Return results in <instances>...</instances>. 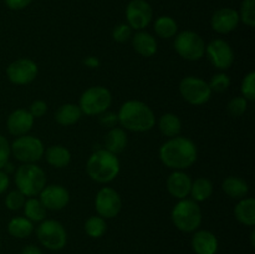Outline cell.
<instances>
[{"label": "cell", "mask_w": 255, "mask_h": 254, "mask_svg": "<svg viewBox=\"0 0 255 254\" xmlns=\"http://www.w3.org/2000/svg\"><path fill=\"white\" fill-rule=\"evenodd\" d=\"M112 102V95L106 87L92 86L84 91L80 97L79 107L82 114L87 116H96L107 111Z\"/></svg>", "instance_id": "8992f818"}, {"label": "cell", "mask_w": 255, "mask_h": 254, "mask_svg": "<svg viewBox=\"0 0 255 254\" xmlns=\"http://www.w3.org/2000/svg\"><path fill=\"white\" fill-rule=\"evenodd\" d=\"M25 201L26 199H25L24 194L19 189H16V191H11L7 194L6 198H5V206L10 211H19L20 208L24 207Z\"/></svg>", "instance_id": "e575fe53"}, {"label": "cell", "mask_w": 255, "mask_h": 254, "mask_svg": "<svg viewBox=\"0 0 255 254\" xmlns=\"http://www.w3.org/2000/svg\"><path fill=\"white\" fill-rule=\"evenodd\" d=\"M212 193H213V184L208 178L199 177L196 181L192 182L189 194L192 196V199L196 201L197 203L208 199L212 196Z\"/></svg>", "instance_id": "83f0119b"}, {"label": "cell", "mask_w": 255, "mask_h": 254, "mask_svg": "<svg viewBox=\"0 0 255 254\" xmlns=\"http://www.w3.org/2000/svg\"><path fill=\"white\" fill-rule=\"evenodd\" d=\"M153 10L146 0H131L126 7V20L132 30L146 29L152 21Z\"/></svg>", "instance_id": "7c38bea8"}, {"label": "cell", "mask_w": 255, "mask_h": 254, "mask_svg": "<svg viewBox=\"0 0 255 254\" xmlns=\"http://www.w3.org/2000/svg\"><path fill=\"white\" fill-rule=\"evenodd\" d=\"M34 231V224L26 217H15L7 224V232L15 238H26Z\"/></svg>", "instance_id": "4316f807"}, {"label": "cell", "mask_w": 255, "mask_h": 254, "mask_svg": "<svg viewBox=\"0 0 255 254\" xmlns=\"http://www.w3.org/2000/svg\"><path fill=\"white\" fill-rule=\"evenodd\" d=\"M107 224L102 217L92 216L85 222V231L91 238H100L106 232Z\"/></svg>", "instance_id": "4dcf8cb0"}, {"label": "cell", "mask_w": 255, "mask_h": 254, "mask_svg": "<svg viewBox=\"0 0 255 254\" xmlns=\"http://www.w3.org/2000/svg\"><path fill=\"white\" fill-rule=\"evenodd\" d=\"M120 161L116 154L107 149H97L87 159L86 173L97 183H109L120 173Z\"/></svg>", "instance_id": "3957f363"}, {"label": "cell", "mask_w": 255, "mask_h": 254, "mask_svg": "<svg viewBox=\"0 0 255 254\" xmlns=\"http://www.w3.org/2000/svg\"><path fill=\"white\" fill-rule=\"evenodd\" d=\"M167 191L169 192L172 197L178 199L187 198V196L191 192L192 179L186 172L183 171H174L173 173L169 174L167 178Z\"/></svg>", "instance_id": "ac0fdd59"}, {"label": "cell", "mask_w": 255, "mask_h": 254, "mask_svg": "<svg viewBox=\"0 0 255 254\" xmlns=\"http://www.w3.org/2000/svg\"><path fill=\"white\" fill-rule=\"evenodd\" d=\"M40 243L50 251H60L66 246L67 234L64 226L54 219H44L36 229Z\"/></svg>", "instance_id": "9c48e42d"}, {"label": "cell", "mask_w": 255, "mask_h": 254, "mask_svg": "<svg viewBox=\"0 0 255 254\" xmlns=\"http://www.w3.org/2000/svg\"><path fill=\"white\" fill-rule=\"evenodd\" d=\"M46 111H47V105L46 102L42 101V100H36V101L32 102L29 110V112L31 114V116L34 117V119L42 117L45 114H46Z\"/></svg>", "instance_id": "f35d334b"}, {"label": "cell", "mask_w": 255, "mask_h": 254, "mask_svg": "<svg viewBox=\"0 0 255 254\" xmlns=\"http://www.w3.org/2000/svg\"><path fill=\"white\" fill-rule=\"evenodd\" d=\"M112 37L117 42H126L132 37V29L128 24L122 22V24L116 25L112 30Z\"/></svg>", "instance_id": "8d00e7d4"}, {"label": "cell", "mask_w": 255, "mask_h": 254, "mask_svg": "<svg viewBox=\"0 0 255 254\" xmlns=\"http://www.w3.org/2000/svg\"><path fill=\"white\" fill-rule=\"evenodd\" d=\"M247 107H248V101L243 96H238L232 99L227 105V111L231 116L239 117L246 114Z\"/></svg>", "instance_id": "836d02e7"}, {"label": "cell", "mask_w": 255, "mask_h": 254, "mask_svg": "<svg viewBox=\"0 0 255 254\" xmlns=\"http://www.w3.org/2000/svg\"><path fill=\"white\" fill-rule=\"evenodd\" d=\"M234 216L239 223L244 226L253 227L255 224V199L243 198L239 199L238 204L234 208Z\"/></svg>", "instance_id": "7402d4cb"}, {"label": "cell", "mask_w": 255, "mask_h": 254, "mask_svg": "<svg viewBox=\"0 0 255 254\" xmlns=\"http://www.w3.org/2000/svg\"><path fill=\"white\" fill-rule=\"evenodd\" d=\"M9 176H7V173H5L4 171H1L0 169V194L4 193L5 191L7 189V187H9Z\"/></svg>", "instance_id": "b9f144b4"}, {"label": "cell", "mask_w": 255, "mask_h": 254, "mask_svg": "<svg viewBox=\"0 0 255 254\" xmlns=\"http://www.w3.org/2000/svg\"><path fill=\"white\" fill-rule=\"evenodd\" d=\"M70 201V193L65 187L60 184L45 186L40 192V202L50 211H61Z\"/></svg>", "instance_id": "9a60e30c"}, {"label": "cell", "mask_w": 255, "mask_h": 254, "mask_svg": "<svg viewBox=\"0 0 255 254\" xmlns=\"http://www.w3.org/2000/svg\"><path fill=\"white\" fill-rule=\"evenodd\" d=\"M206 54L214 67L228 70L234 62V52L231 45L222 39H216L206 46Z\"/></svg>", "instance_id": "5bb4252c"}, {"label": "cell", "mask_w": 255, "mask_h": 254, "mask_svg": "<svg viewBox=\"0 0 255 254\" xmlns=\"http://www.w3.org/2000/svg\"><path fill=\"white\" fill-rule=\"evenodd\" d=\"M192 248L196 254H216L218 251V239L212 232L198 231L192 238Z\"/></svg>", "instance_id": "d6986e66"}, {"label": "cell", "mask_w": 255, "mask_h": 254, "mask_svg": "<svg viewBox=\"0 0 255 254\" xmlns=\"http://www.w3.org/2000/svg\"><path fill=\"white\" fill-rule=\"evenodd\" d=\"M10 151L17 161L24 163H35L44 157L45 147L41 139L37 137L24 134L12 142Z\"/></svg>", "instance_id": "ba28073f"}, {"label": "cell", "mask_w": 255, "mask_h": 254, "mask_svg": "<svg viewBox=\"0 0 255 254\" xmlns=\"http://www.w3.org/2000/svg\"><path fill=\"white\" fill-rule=\"evenodd\" d=\"M44 154L46 157L47 163L55 168H64V167L69 166L70 161H71V153L69 149L60 144L50 146Z\"/></svg>", "instance_id": "cb8c5ba5"}, {"label": "cell", "mask_w": 255, "mask_h": 254, "mask_svg": "<svg viewBox=\"0 0 255 254\" xmlns=\"http://www.w3.org/2000/svg\"><path fill=\"white\" fill-rule=\"evenodd\" d=\"M100 121H101V124L106 125V126H110V127H114V125L117 122V115L115 114H106L104 115V116L100 119Z\"/></svg>", "instance_id": "60d3db41"}, {"label": "cell", "mask_w": 255, "mask_h": 254, "mask_svg": "<svg viewBox=\"0 0 255 254\" xmlns=\"http://www.w3.org/2000/svg\"><path fill=\"white\" fill-rule=\"evenodd\" d=\"M177 54L188 61H198L206 54V42L197 32L186 30L179 32L174 40Z\"/></svg>", "instance_id": "52a82bcc"}, {"label": "cell", "mask_w": 255, "mask_h": 254, "mask_svg": "<svg viewBox=\"0 0 255 254\" xmlns=\"http://www.w3.org/2000/svg\"><path fill=\"white\" fill-rule=\"evenodd\" d=\"M31 1L32 0H4L5 5H6L10 10H15V11L27 7L31 4Z\"/></svg>", "instance_id": "ab89813d"}, {"label": "cell", "mask_w": 255, "mask_h": 254, "mask_svg": "<svg viewBox=\"0 0 255 254\" xmlns=\"http://www.w3.org/2000/svg\"><path fill=\"white\" fill-rule=\"evenodd\" d=\"M208 85L211 87L212 92H224L231 86V79H229L228 75L221 72V74L214 75L211 81L208 82Z\"/></svg>", "instance_id": "d590c367"}, {"label": "cell", "mask_w": 255, "mask_h": 254, "mask_svg": "<svg viewBox=\"0 0 255 254\" xmlns=\"http://www.w3.org/2000/svg\"><path fill=\"white\" fill-rule=\"evenodd\" d=\"M153 29L157 36H159L161 39H171V37L176 36L177 31H178V25L173 17L159 16L154 21Z\"/></svg>", "instance_id": "f1b7e54d"}, {"label": "cell", "mask_w": 255, "mask_h": 254, "mask_svg": "<svg viewBox=\"0 0 255 254\" xmlns=\"http://www.w3.org/2000/svg\"><path fill=\"white\" fill-rule=\"evenodd\" d=\"M239 14L232 7H222L213 14L211 20L212 29L218 34H229L238 27Z\"/></svg>", "instance_id": "2e32d148"}, {"label": "cell", "mask_w": 255, "mask_h": 254, "mask_svg": "<svg viewBox=\"0 0 255 254\" xmlns=\"http://www.w3.org/2000/svg\"><path fill=\"white\" fill-rule=\"evenodd\" d=\"M15 184L25 197H35L46 186V174L34 163H25L16 169Z\"/></svg>", "instance_id": "277c9868"}, {"label": "cell", "mask_w": 255, "mask_h": 254, "mask_svg": "<svg viewBox=\"0 0 255 254\" xmlns=\"http://www.w3.org/2000/svg\"><path fill=\"white\" fill-rule=\"evenodd\" d=\"M24 213L29 221L31 222H42L46 218V208L44 207V204L40 202V199L31 198L26 199L24 203Z\"/></svg>", "instance_id": "f546056e"}, {"label": "cell", "mask_w": 255, "mask_h": 254, "mask_svg": "<svg viewBox=\"0 0 255 254\" xmlns=\"http://www.w3.org/2000/svg\"><path fill=\"white\" fill-rule=\"evenodd\" d=\"M239 19L249 27L255 25V0H243L241 5Z\"/></svg>", "instance_id": "1f68e13d"}, {"label": "cell", "mask_w": 255, "mask_h": 254, "mask_svg": "<svg viewBox=\"0 0 255 254\" xmlns=\"http://www.w3.org/2000/svg\"><path fill=\"white\" fill-rule=\"evenodd\" d=\"M10 154H11V151H10L9 142L4 136L0 134V169L6 166Z\"/></svg>", "instance_id": "74e56055"}, {"label": "cell", "mask_w": 255, "mask_h": 254, "mask_svg": "<svg viewBox=\"0 0 255 254\" xmlns=\"http://www.w3.org/2000/svg\"><path fill=\"white\" fill-rule=\"evenodd\" d=\"M117 121L132 132H147L156 124V117L148 105L137 100L126 101L120 107Z\"/></svg>", "instance_id": "7a4b0ae2"}, {"label": "cell", "mask_w": 255, "mask_h": 254, "mask_svg": "<svg viewBox=\"0 0 255 254\" xmlns=\"http://www.w3.org/2000/svg\"><path fill=\"white\" fill-rule=\"evenodd\" d=\"M162 163L174 171H183L196 163L198 158L196 143L187 137H173L159 148Z\"/></svg>", "instance_id": "6da1fadb"}, {"label": "cell", "mask_w": 255, "mask_h": 254, "mask_svg": "<svg viewBox=\"0 0 255 254\" xmlns=\"http://www.w3.org/2000/svg\"><path fill=\"white\" fill-rule=\"evenodd\" d=\"M39 74V67L32 60L17 59L12 61L6 69V76L14 85H27L34 81Z\"/></svg>", "instance_id": "4fadbf2b"}, {"label": "cell", "mask_w": 255, "mask_h": 254, "mask_svg": "<svg viewBox=\"0 0 255 254\" xmlns=\"http://www.w3.org/2000/svg\"><path fill=\"white\" fill-rule=\"evenodd\" d=\"M179 92L184 101L194 106L204 105L212 96V90L208 82L196 76L184 77L179 84Z\"/></svg>", "instance_id": "30bf717a"}, {"label": "cell", "mask_w": 255, "mask_h": 254, "mask_svg": "<svg viewBox=\"0 0 255 254\" xmlns=\"http://www.w3.org/2000/svg\"><path fill=\"white\" fill-rule=\"evenodd\" d=\"M242 95L247 101H254L255 100V72L251 71L244 76L242 81Z\"/></svg>", "instance_id": "d6a6232c"}, {"label": "cell", "mask_w": 255, "mask_h": 254, "mask_svg": "<svg viewBox=\"0 0 255 254\" xmlns=\"http://www.w3.org/2000/svg\"><path fill=\"white\" fill-rule=\"evenodd\" d=\"M34 125V117L29 112V110L17 109L9 115L6 120L7 131L12 136H24L32 128Z\"/></svg>", "instance_id": "e0dca14e"}, {"label": "cell", "mask_w": 255, "mask_h": 254, "mask_svg": "<svg viewBox=\"0 0 255 254\" xmlns=\"http://www.w3.org/2000/svg\"><path fill=\"white\" fill-rule=\"evenodd\" d=\"M82 116V111L79 105L65 104L55 112V121L61 126H71L75 125Z\"/></svg>", "instance_id": "603a6c76"}, {"label": "cell", "mask_w": 255, "mask_h": 254, "mask_svg": "<svg viewBox=\"0 0 255 254\" xmlns=\"http://www.w3.org/2000/svg\"><path fill=\"white\" fill-rule=\"evenodd\" d=\"M172 222L182 232L191 233L198 229L202 223V211L193 199H179L172 209Z\"/></svg>", "instance_id": "5b68a950"}, {"label": "cell", "mask_w": 255, "mask_h": 254, "mask_svg": "<svg viewBox=\"0 0 255 254\" xmlns=\"http://www.w3.org/2000/svg\"><path fill=\"white\" fill-rule=\"evenodd\" d=\"M222 188L227 196L234 199H243L249 193L248 183L244 179L234 176L227 177L222 183Z\"/></svg>", "instance_id": "d4e9b609"}, {"label": "cell", "mask_w": 255, "mask_h": 254, "mask_svg": "<svg viewBox=\"0 0 255 254\" xmlns=\"http://www.w3.org/2000/svg\"><path fill=\"white\" fill-rule=\"evenodd\" d=\"M105 146H106L105 149L116 156L124 152L127 146V134L125 129L121 127H112L105 137Z\"/></svg>", "instance_id": "44dd1931"}, {"label": "cell", "mask_w": 255, "mask_h": 254, "mask_svg": "<svg viewBox=\"0 0 255 254\" xmlns=\"http://www.w3.org/2000/svg\"><path fill=\"white\" fill-rule=\"evenodd\" d=\"M95 207L100 217L104 219H111L121 212L122 199L114 188L104 187L97 192L96 198H95Z\"/></svg>", "instance_id": "8fae6325"}, {"label": "cell", "mask_w": 255, "mask_h": 254, "mask_svg": "<svg viewBox=\"0 0 255 254\" xmlns=\"http://www.w3.org/2000/svg\"><path fill=\"white\" fill-rule=\"evenodd\" d=\"M132 46L134 51L143 57H151L157 52V41L153 35L149 32L141 31L136 32L132 36Z\"/></svg>", "instance_id": "ffe728a7"}, {"label": "cell", "mask_w": 255, "mask_h": 254, "mask_svg": "<svg viewBox=\"0 0 255 254\" xmlns=\"http://www.w3.org/2000/svg\"><path fill=\"white\" fill-rule=\"evenodd\" d=\"M159 131L166 137L173 138L181 133L182 122L179 117L174 114H164L159 117L158 121Z\"/></svg>", "instance_id": "484cf974"}, {"label": "cell", "mask_w": 255, "mask_h": 254, "mask_svg": "<svg viewBox=\"0 0 255 254\" xmlns=\"http://www.w3.org/2000/svg\"><path fill=\"white\" fill-rule=\"evenodd\" d=\"M21 254H42V252L40 251L37 247L35 246H27L22 249Z\"/></svg>", "instance_id": "7bdbcfd3"}, {"label": "cell", "mask_w": 255, "mask_h": 254, "mask_svg": "<svg viewBox=\"0 0 255 254\" xmlns=\"http://www.w3.org/2000/svg\"><path fill=\"white\" fill-rule=\"evenodd\" d=\"M84 62H85V64H86V66L91 67V69H94V67L99 66V60H97L96 57L90 56V57H87V59L85 60Z\"/></svg>", "instance_id": "ee69618b"}]
</instances>
